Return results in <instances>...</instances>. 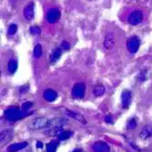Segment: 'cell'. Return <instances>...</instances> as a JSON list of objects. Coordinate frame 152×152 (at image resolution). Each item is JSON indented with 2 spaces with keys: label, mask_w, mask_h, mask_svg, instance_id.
I'll list each match as a JSON object with an SVG mask.
<instances>
[{
  "label": "cell",
  "mask_w": 152,
  "mask_h": 152,
  "mask_svg": "<svg viewBox=\"0 0 152 152\" xmlns=\"http://www.w3.org/2000/svg\"><path fill=\"white\" fill-rule=\"evenodd\" d=\"M29 115L30 114L28 113V111L20 110L18 107H9L5 110V117L7 118V120L11 122L18 121Z\"/></svg>",
  "instance_id": "cell-1"
},
{
  "label": "cell",
  "mask_w": 152,
  "mask_h": 152,
  "mask_svg": "<svg viewBox=\"0 0 152 152\" xmlns=\"http://www.w3.org/2000/svg\"><path fill=\"white\" fill-rule=\"evenodd\" d=\"M143 19L144 14L141 10H133L128 17V22L132 26H137L142 22Z\"/></svg>",
  "instance_id": "cell-2"
},
{
  "label": "cell",
  "mask_w": 152,
  "mask_h": 152,
  "mask_svg": "<svg viewBox=\"0 0 152 152\" xmlns=\"http://www.w3.org/2000/svg\"><path fill=\"white\" fill-rule=\"evenodd\" d=\"M86 85L84 82H77L72 88V96L75 99H81L85 96Z\"/></svg>",
  "instance_id": "cell-3"
},
{
  "label": "cell",
  "mask_w": 152,
  "mask_h": 152,
  "mask_svg": "<svg viewBox=\"0 0 152 152\" xmlns=\"http://www.w3.org/2000/svg\"><path fill=\"white\" fill-rule=\"evenodd\" d=\"M140 46V39L139 37L132 36L127 40V49L132 54L136 53L139 50Z\"/></svg>",
  "instance_id": "cell-4"
},
{
  "label": "cell",
  "mask_w": 152,
  "mask_h": 152,
  "mask_svg": "<svg viewBox=\"0 0 152 152\" xmlns=\"http://www.w3.org/2000/svg\"><path fill=\"white\" fill-rule=\"evenodd\" d=\"M47 21L49 24H55L60 19V11L58 8H50L47 12Z\"/></svg>",
  "instance_id": "cell-5"
},
{
  "label": "cell",
  "mask_w": 152,
  "mask_h": 152,
  "mask_svg": "<svg viewBox=\"0 0 152 152\" xmlns=\"http://www.w3.org/2000/svg\"><path fill=\"white\" fill-rule=\"evenodd\" d=\"M35 4L33 1L29 2L27 4L25 7H24V10H23V16L24 18L27 20V21H30L33 19L34 18V15H35Z\"/></svg>",
  "instance_id": "cell-6"
},
{
  "label": "cell",
  "mask_w": 152,
  "mask_h": 152,
  "mask_svg": "<svg viewBox=\"0 0 152 152\" xmlns=\"http://www.w3.org/2000/svg\"><path fill=\"white\" fill-rule=\"evenodd\" d=\"M103 44L105 49L107 50H111L115 46V37L112 32H108L106 34L104 40H103Z\"/></svg>",
  "instance_id": "cell-7"
},
{
  "label": "cell",
  "mask_w": 152,
  "mask_h": 152,
  "mask_svg": "<svg viewBox=\"0 0 152 152\" xmlns=\"http://www.w3.org/2000/svg\"><path fill=\"white\" fill-rule=\"evenodd\" d=\"M48 123H49V120H48L47 118L38 117V118H37V119H35L33 121V123L31 124V126L35 129H41V128H48Z\"/></svg>",
  "instance_id": "cell-8"
},
{
  "label": "cell",
  "mask_w": 152,
  "mask_h": 152,
  "mask_svg": "<svg viewBox=\"0 0 152 152\" xmlns=\"http://www.w3.org/2000/svg\"><path fill=\"white\" fill-rule=\"evenodd\" d=\"M95 152H110V147L104 141H96L93 145Z\"/></svg>",
  "instance_id": "cell-9"
},
{
  "label": "cell",
  "mask_w": 152,
  "mask_h": 152,
  "mask_svg": "<svg viewBox=\"0 0 152 152\" xmlns=\"http://www.w3.org/2000/svg\"><path fill=\"white\" fill-rule=\"evenodd\" d=\"M131 97H132V93L130 91H124L121 94V104L123 108H128L131 103Z\"/></svg>",
  "instance_id": "cell-10"
},
{
  "label": "cell",
  "mask_w": 152,
  "mask_h": 152,
  "mask_svg": "<svg viewBox=\"0 0 152 152\" xmlns=\"http://www.w3.org/2000/svg\"><path fill=\"white\" fill-rule=\"evenodd\" d=\"M58 97V93L57 92L53 90V89H46L43 93V98L47 101V102H53L57 99Z\"/></svg>",
  "instance_id": "cell-11"
},
{
  "label": "cell",
  "mask_w": 152,
  "mask_h": 152,
  "mask_svg": "<svg viewBox=\"0 0 152 152\" xmlns=\"http://www.w3.org/2000/svg\"><path fill=\"white\" fill-rule=\"evenodd\" d=\"M152 136V127L145 126L141 128L140 132V137L142 140H148Z\"/></svg>",
  "instance_id": "cell-12"
},
{
  "label": "cell",
  "mask_w": 152,
  "mask_h": 152,
  "mask_svg": "<svg viewBox=\"0 0 152 152\" xmlns=\"http://www.w3.org/2000/svg\"><path fill=\"white\" fill-rule=\"evenodd\" d=\"M66 115L73 119H76L77 121H79L82 124H87V120L84 117V116L79 113H76V112L70 111V110H68V109H66Z\"/></svg>",
  "instance_id": "cell-13"
},
{
  "label": "cell",
  "mask_w": 152,
  "mask_h": 152,
  "mask_svg": "<svg viewBox=\"0 0 152 152\" xmlns=\"http://www.w3.org/2000/svg\"><path fill=\"white\" fill-rule=\"evenodd\" d=\"M66 123L67 122H66V119H63V118H55V119L49 120L48 128H63Z\"/></svg>",
  "instance_id": "cell-14"
},
{
  "label": "cell",
  "mask_w": 152,
  "mask_h": 152,
  "mask_svg": "<svg viewBox=\"0 0 152 152\" xmlns=\"http://www.w3.org/2000/svg\"><path fill=\"white\" fill-rule=\"evenodd\" d=\"M27 142H19V143H15L12 144L7 148V151L8 152H17L19 150H22L24 148H26L27 147Z\"/></svg>",
  "instance_id": "cell-15"
},
{
  "label": "cell",
  "mask_w": 152,
  "mask_h": 152,
  "mask_svg": "<svg viewBox=\"0 0 152 152\" xmlns=\"http://www.w3.org/2000/svg\"><path fill=\"white\" fill-rule=\"evenodd\" d=\"M61 54H62V49L61 48H56V49H54L53 51L50 54V61L52 62H57L61 57Z\"/></svg>",
  "instance_id": "cell-16"
},
{
  "label": "cell",
  "mask_w": 152,
  "mask_h": 152,
  "mask_svg": "<svg viewBox=\"0 0 152 152\" xmlns=\"http://www.w3.org/2000/svg\"><path fill=\"white\" fill-rule=\"evenodd\" d=\"M18 67V63L16 60H14V59H11L7 63V70H8L9 73H11V74L15 73L17 72Z\"/></svg>",
  "instance_id": "cell-17"
},
{
  "label": "cell",
  "mask_w": 152,
  "mask_h": 152,
  "mask_svg": "<svg viewBox=\"0 0 152 152\" xmlns=\"http://www.w3.org/2000/svg\"><path fill=\"white\" fill-rule=\"evenodd\" d=\"M13 136V133L11 130H5L1 133V135H0V139H1V144H5L7 143L8 140L11 139V137Z\"/></svg>",
  "instance_id": "cell-18"
},
{
  "label": "cell",
  "mask_w": 152,
  "mask_h": 152,
  "mask_svg": "<svg viewBox=\"0 0 152 152\" xmlns=\"http://www.w3.org/2000/svg\"><path fill=\"white\" fill-rule=\"evenodd\" d=\"M43 54V49H42V46H41V44H37L34 48V50H33V55L34 57L38 59L40 58L41 56H42Z\"/></svg>",
  "instance_id": "cell-19"
},
{
  "label": "cell",
  "mask_w": 152,
  "mask_h": 152,
  "mask_svg": "<svg viewBox=\"0 0 152 152\" xmlns=\"http://www.w3.org/2000/svg\"><path fill=\"white\" fill-rule=\"evenodd\" d=\"M58 142L57 140H52L47 145V152H56Z\"/></svg>",
  "instance_id": "cell-20"
},
{
  "label": "cell",
  "mask_w": 152,
  "mask_h": 152,
  "mask_svg": "<svg viewBox=\"0 0 152 152\" xmlns=\"http://www.w3.org/2000/svg\"><path fill=\"white\" fill-rule=\"evenodd\" d=\"M93 93L96 96H101L104 94L105 93V87L101 85H96L94 90H93Z\"/></svg>",
  "instance_id": "cell-21"
},
{
  "label": "cell",
  "mask_w": 152,
  "mask_h": 152,
  "mask_svg": "<svg viewBox=\"0 0 152 152\" xmlns=\"http://www.w3.org/2000/svg\"><path fill=\"white\" fill-rule=\"evenodd\" d=\"M72 135H73V133L71 131H63L58 136V139H59V140H66L69 139V137H71Z\"/></svg>",
  "instance_id": "cell-22"
},
{
  "label": "cell",
  "mask_w": 152,
  "mask_h": 152,
  "mask_svg": "<svg viewBox=\"0 0 152 152\" xmlns=\"http://www.w3.org/2000/svg\"><path fill=\"white\" fill-rule=\"evenodd\" d=\"M17 31H18V26L16 24H11L7 29V34L9 36L15 35Z\"/></svg>",
  "instance_id": "cell-23"
},
{
  "label": "cell",
  "mask_w": 152,
  "mask_h": 152,
  "mask_svg": "<svg viewBox=\"0 0 152 152\" xmlns=\"http://www.w3.org/2000/svg\"><path fill=\"white\" fill-rule=\"evenodd\" d=\"M29 30H30V32H31L32 35H39L41 33V29H40L39 27H37V26L31 27Z\"/></svg>",
  "instance_id": "cell-24"
},
{
  "label": "cell",
  "mask_w": 152,
  "mask_h": 152,
  "mask_svg": "<svg viewBox=\"0 0 152 152\" xmlns=\"http://www.w3.org/2000/svg\"><path fill=\"white\" fill-rule=\"evenodd\" d=\"M137 121H136V119H131V120H129V122L128 123V126H127V128H129V129H134V128H137Z\"/></svg>",
  "instance_id": "cell-25"
},
{
  "label": "cell",
  "mask_w": 152,
  "mask_h": 152,
  "mask_svg": "<svg viewBox=\"0 0 152 152\" xmlns=\"http://www.w3.org/2000/svg\"><path fill=\"white\" fill-rule=\"evenodd\" d=\"M33 104L31 102H26L22 105V110L24 111H28V110L32 107Z\"/></svg>",
  "instance_id": "cell-26"
},
{
  "label": "cell",
  "mask_w": 152,
  "mask_h": 152,
  "mask_svg": "<svg viewBox=\"0 0 152 152\" xmlns=\"http://www.w3.org/2000/svg\"><path fill=\"white\" fill-rule=\"evenodd\" d=\"M60 47H61V49L63 50H68L70 49V44H69V42H67V41L64 40L63 42L61 43Z\"/></svg>",
  "instance_id": "cell-27"
},
{
  "label": "cell",
  "mask_w": 152,
  "mask_h": 152,
  "mask_svg": "<svg viewBox=\"0 0 152 152\" xmlns=\"http://www.w3.org/2000/svg\"><path fill=\"white\" fill-rule=\"evenodd\" d=\"M105 120H106V122L107 123H109V124H111L113 121V117L111 116H106V118H105Z\"/></svg>",
  "instance_id": "cell-28"
},
{
  "label": "cell",
  "mask_w": 152,
  "mask_h": 152,
  "mask_svg": "<svg viewBox=\"0 0 152 152\" xmlns=\"http://www.w3.org/2000/svg\"><path fill=\"white\" fill-rule=\"evenodd\" d=\"M37 148H43V143L40 142V141H37Z\"/></svg>",
  "instance_id": "cell-29"
},
{
  "label": "cell",
  "mask_w": 152,
  "mask_h": 152,
  "mask_svg": "<svg viewBox=\"0 0 152 152\" xmlns=\"http://www.w3.org/2000/svg\"><path fill=\"white\" fill-rule=\"evenodd\" d=\"M73 152H82V151H81L80 149H75V150H74Z\"/></svg>",
  "instance_id": "cell-30"
}]
</instances>
